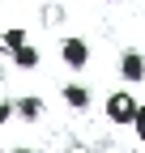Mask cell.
Segmentation results:
<instances>
[{
	"label": "cell",
	"instance_id": "6da1fadb",
	"mask_svg": "<svg viewBox=\"0 0 145 153\" xmlns=\"http://www.w3.org/2000/svg\"><path fill=\"white\" fill-rule=\"evenodd\" d=\"M102 111H107V119H111V123H137L141 102L132 98V89H115V94H107Z\"/></svg>",
	"mask_w": 145,
	"mask_h": 153
},
{
	"label": "cell",
	"instance_id": "7a4b0ae2",
	"mask_svg": "<svg viewBox=\"0 0 145 153\" xmlns=\"http://www.w3.org/2000/svg\"><path fill=\"white\" fill-rule=\"evenodd\" d=\"M120 81H124V85L145 81V55H141L137 47H124V51H120Z\"/></svg>",
	"mask_w": 145,
	"mask_h": 153
},
{
	"label": "cell",
	"instance_id": "3957f363",
	"mask_svg": "<svg viewBox=\"0 0 145 153\" xmlns=\"http://www.w3.org/2000/svg\"><path fill=\"white\" fill-rule=\"evenodd\" d=\"M60 60H64L68 68H85V64H90V43L77 38V34H68L64 43H60Z\"/></svg>",
	"mask_w": 145,
	"mask_h": 153
},
{
	"label": "cell",
	"instance_id": "277c9868",
	"mask_svg": "<svg viewBox=\"0 0 145 153\" xmlns=\"http://www.w3.org/2000/svg\"><path fill=\"white\" fill-rule=\"evenodd\" d=\"M60 98L72 106V111H90V102H94V94H90L81 81H68V85H60Z\"/></svg>",
	"mask_w": 145,
	"mask_h": 153
},
{
	"label": "cell",
	"instance_id": "5b68a950",
	"mask_svg": "<svg viewBox=\"0 0 145 153\" xmlns=\"http://www.w3.org/2000/svg\"><path fill=\"white\" fill-rule=\"evenodd\" d=\"M43 111H47V102L39 98V94H26V98H17V115H22L26 123H39V119H43Z\"/></svg>",
	"mask_w": 145,
	"mask_h": 153
},
{
	"label": "cell",
	"instance_id": "8992f818",
	"mask_svg": "<svg viewBox=\"0 0 145 153\" xmlns=\"http://www.w3.org/2000/svg\"><path fill=\"white\" fill-rule=\"evenodd\" d=\"M22 47H30V38H26V30H17V26H9V30H4V51H13V55H17Z\"/></svg>",
	"mask_w": 145,
	"mask_h": 153
},
{
	"label": "cell",
	"instance_id": "52a82bcc",
	"mask_svg": "<svg viewBox=\"0 0 145 153\" xmlns=\"http://www.w3.org/2000/svg\"><path fill=\"white\" fill-rule=\"evenodd\" d=\"M13 64L17 68H39V51H34V47H22V51L13 55Z\"/></svg>",
	"mask_w": 145,
	"mask_h": 153
},
{
	"label": "cell",
	"instance_id": "ba28073f",
	"mask_svg": "<svg viewBox=\"0 0 145 153\" xmlns=\"http://www.w3.org/2000/svg\"><path fill=\"white\" fill-rule=\"evenodd\" d=\"M13 115H17V98H4V102H0V123L13 119Z\"/></svg>",
	"mask_w": 145,
	"mask_h": 153
},
{
	"label": "cell",
	"instance_id": "9c48e42d",
	"mask_svg": "<svg viewBox=\"0 0 145 153\" xmlns=\"http://www.w3.org/2000/svg\"><path fill=\"white\" fill-rule=\"evenodd\" d=\"M43 17H47V22H51V26H56V22H60V17H64V9H60V4H47V9H43Z\"/></svg>",
	"mask_w": 145,
	"mask_h": 153
},
{
	"label": "cell",
	"instance_id": "30bf717a",
	"mask_svg": "<svg viewBox=\"0 0 145 153\" xmlns=\"http://www.w3.org/2000/svg\"><path fill=\"white\" fill-rule=\"evenodd\" d=\"M132 128H137V136L145 140V102H141V115H137V123H132Z\"/></svg>",
	"mask_w": 145,
	"mask_h": 153
},
{
	"label": "cell",
	"instance_id": "8fae6325",
	"mask_svg": "<svg viewBox=\"0 0 145 153\" xmlns=\"http://www.w3.org/2000/svg\"><path fill=\"white\" fill-rule=\"evenodd\" d=\"M9 153H34V149H30V145H17V149H9Z\"/></svg>",
	"mask_w": 145,
	"mask_h": 153
}]
</instances>
